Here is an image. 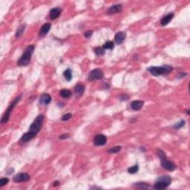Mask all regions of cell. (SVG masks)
I'll list each match as a JSON object with an SVG mask.
<instances>
[{"mask_svg":"<svg viewBox=\"0 0 190 190\" xmlns=\"http://www.w3.org/2000/svg\"><path fill=\"white\" fill-rule=\"evenodd\" d=\"M34 46L33 45H30V46H28L26 49L25 50V51L22 54V57L19 58V61L17 62V65L19 66H28V64L30 62V59H31V57L33 55V53L34 51Z\"/></svg>","mask_w":190,"mask_h":190,"instance_id":"obj_1","label":"cell"},{"mask_svg":"<svg viewBox=\"0 0 190 190\" xmlns=\"http://www.w3.org/2000/svg\"><path fill=\"white\" fill-rule=\"evenodd\" d=\"M172 69H173V68L172 66L167 65V66H152V67L149 68L147 70L153 76L158 77V76L169 74L172 71Z\"/></svg>","mask_w":190,"mask_h":190,"instance_id":"obj_2","label":"cell"},{"mask_svg":"<svg viewBox=\"0 0 190 190\" xmlns=\"http://www.w3.org/2000/svg\"><path fill=\"white\" fill-rule=\"evenodd\" d=\"M172 183V178L169 175H163L157 179L156 182L153 186V188L155 189H165L166 188L169 187Z\"/></svg>","mask_w":190,"mask_h":190,"instance_id":"obj_3","label":"cell"},{"mask_svg":"<svg viewBox=\"0 0 190 190\" xmlns=\"http://www.w3.org/2000/svg\"><path fill=\"white\" fill-rule=\"evenodd\" d=\"M44 119H45V116L42 115H39L36 117L34 120V121L31 123L30 128H29V131L35 135H37L40 131L41 128H42V124H43Z\"/></svg>","mask_w":190,"mask_h":190,"instance_id":"obj_4","label":"cell"},{"mask_svg":"<svg viewBox=\"0 0 190 190\" xmlns=\"http://www.w3.org/2000/svg\"><path fill=\"white\" fill-rule=\"evenodd\" d=\"M21 97H22V95H19V96L17 97H16L14 100L12 101L11 104L9 106V107L8 108L7 111H5V113L4 114L3 117H2V120H1V123H6L8 121L12 111H13V109L14 108V107H15L16 105H17L19 102V100L21 99Z\"/></svg>","mask_w":190,"mask_h":190,"instance_id":"obj_5","label":"cell"},{"mask_svg":"<svg viewBox=\"0 0 190 190\" xmlns=\"http://www.w3.org/2000/svg\"><path fill=\"white\" fill-rule=\"evenodd\" d=\"M103 77H104V74L101 69H94L90 72L89 75H88V80L94 81L97 80V79H102Z\"/></svg>","mask_w":190,"mask_h":190,"instance_id":"obj_6","label":"cell"},{"mask_svg":"<svg viewBox=\"0 0 190 190\" xmlns=\"http://www.w3.org/2000/svg\"><path fill=\"white\" fill-rule=\"evenodd\" d=\"M160 162H161V166L163 169L168 170V171H174L176 169V166L172 162L169 160L167 158V157L163 159H160Z\"/></svg>","mask_w":190,"mask_h":190,"instance_id":"obj_7","label":"cell"},{"mask_svg":"<svg viewBox=\"0 0 190 190\" xmlns=\"http://www.w3.org/2000/svg\"><path fill=\"white\" fill-rule=\"evenodd\" d=\"M30 179V176L27 173H19L14 175L13 180L15 183H21V182L28 181Z\"/></svg>","mask_w":190,"mask_h":190,"instance_id":"obj_8","label":"cell"},{"mask_svg":"<svg viewBox=\"0 0 190 190\" xmlns=\"http://www.w3.org/2000/svg\"><path fill=\"white\" fill-rule=\"evenodd\" d=\"M107 141V138L104 135H98L95 136L94 139V144L95 146H104Z\"/></svg>","mask_w":190,"mask_h":190,"instance_id":"obj_9","label":"cell"},{"mask_svg":"<svg viewBox=\"0 0 190 190\" xmlns=\"http://www.w3.org/2000/svg\"><path fill=\"white\" fill-rule=\"evenodd\" d=\"M122 9H123V7H122V5H120V4L114 5L108 9L107 14H108V15H112V14H118V13H120V12L122 11Z\"/></svg>","mask_w":190,"mask_h":190,"instance_id":"obj_10","label":"cell"},{"mask_svg":"<svg viewBox=\"0 0 190 190\" xmlns=\"http://www.w3.org/2000/svg\"><path fill=\"white\" fill-rule=\"evenodd\" d=\"M61 12H62V9L60 8H54L51 9L50 11V19L51 20H54V19H56L59 17V16L61 14Z\"/></svg>","mask_w":190,"mask_h":190,"instance_id":"obj_11","label":"cell"},{"mask_svg":"<svg viewBox=\"0 0 190 190\" xmlns=\"http://www.w3.org/2000/svg\"><path fill=\"white\" fill-rule=\"evenodd\" d=\"M50 28H51V24L49 23V22L45 23L42 26L40 30H39V35L40 36V37H44V36H46V34L49 32V30H50Z\"/></svg>","mask_w":190,"mask_h":190,"instance_id":"obj_12","label":"cell"},{"mask_svg":"<svg viewBox=\"0 0 190 190\" xmlns=\"http://www.w3.org/2000/svg\"><path fill=\"white\" fill-rule=\"evenodd\" d=\"M144 102L143 100H134L131 103V108L134 111H139L142 108Z\"/></svg>","mask_w":190,"mask_h":190,"instance_id":"obj_13","label":"cell"},{"mask_svg":"<svg viewBox=\"0 0 190 190\" xmlns=\"http://www.w3.org/2000/svg\"><path fill=\"white\" fill-rule=\"evenodd\" d=\"M51 101V97L48 94H43L39 98V103L42 105H48Z\"/></svg>","mask_w":190,"mask_h":190,"instance_id":"obj_14","label":"cell"},{"mask_svg":"<svg viewBox=\"0 0 190 190\" xmlns=\"http://www.w3.org/2000/svg\"><path fill=\"white\" fill-rule=\"evenodd\" d=\"M174 16H175V14H172V13H170V14L164 16V17L162 18L161 21H160V24H161L162 26H165V25H168V24L172 21Z\"/></svg>","mask_w":190,"mask_h":190,"instance_id":"obj_15","label":"cell"},{"mask_svg":"<svg viewBox=\"0 0 190 190\" xmlns=\"http://www.w3.org/2000/svg\"><path fill=\"white\" fill-rule=\"evenodd\" d=\"M35 136L36 135H34V134H33V133L28 131V132L25 133V134H24V135H22V137H21V139H20V143H27V142H28L29 140H30L31 139H33V138H34Z\"/></svg>","mask_w":190,"mask_h":190,"instance_id":"obj_16","label":"cell"},{"mask_svg":"<svg viewBox=\"0 0 190 190\" xmlns=\"http://www.w3.org/2000/svg\"><path fill=\"white\" fill-rule=\"evenodd\" d=\"M126 37V33L123 32V31H120V32L117 33L116 35H115V40L117 44H121L123 43V41L125 40Z\"/></svg>","mask_w":190,"mask_h":190,"instance_id":"obj_17","label":"cell"},{"mask_svg":"<svg viewBox=\"0 0 190 190\" xmlns=\"http://www.w3.org/2000/svg\"><path fill=\"white\" fill-rule=\"evenodd\" d=\"M74 93L77 96H81L83 95L85 91V86L81 84L76 85L74 87Z\"/></svg>","mask_w":190,"mask_h":190,"instance_id":"obj_18","label":"cell"},{"mask_svg":"<svg viewBox=\"0 0 190 190\" xmlns=\"http://www.w3.org/2000/svg\"><path fill=\"white\" fill-rule=\"evenodd\" d=\"M134 187L137 189H147L150 187L148 183H144V182H138V183H135Z\"/></svg>","mask_w":190,"mask_h":190,"instance_id":"obj_19","label":"cell"},{"mask_svg":"<svg viewBox=\"0 0 190 190\" xmlns=\"http://www.w3.org/2000/svg\"><path fill=\"white\" fill-rule=\"evenodd\" d=\"M59 94L63 98H69L72 95V92L68 89H62L59 92Z\"/></svg>","mask_w":190,"mask_h":190,"instance_id":"obj_20","label":"cell"},{"mask_svg":"<svg viewBox=\"0 0 190 190\" xmlns=\"http://www.w3.org/2000/svg\"><path fill=\"white\" fill-rule=\"evenodd\" d=\"M63 75H64L65 78L67 81H71L72 79V71H71L70 68L66 69V71L63 73Z\"/></svg>","mask_w":190,"mask_h":190,"instance_id":"obj_21","label":"cell"},{"mask_svg":"<svg viewBox=\"0 0 190 190\" xmlns=\"http://www.w3.org/2000/svg\"><path fill=\"white\" fill-rule=\"evenodd\" d=\"M25 26H26V25L24 24V25H20V26L18 28V29H17V33H16V37H17V38H19V37H20L22 35L24 30H25Z\"/></svg>","mask_w":190,"mask_h":190,"instance_id":"obj_22","label":"cell"},{"mask_svg":"<svg viewBox=\"0 0 190 190\" xmlns=\"http://www.w3.org/2000/svg\"><path fill=\"white\" fill-rule=\"evenodd\" d=\"M114 47H115V44H114V42H113L112 41H110V40L107 41V42H106L103 46V48L105 49V50H106V49L112 50V49L114 48Z\"/></svg>","mask_w":190,"mask_h":190,"instance_id":"obj_23","label":"cell"},{"mask_svg":"<svg viewBox=\"0 0 190 190\" xmlns=\"http://www.w3.org/2000/svg\"><path fill=\"white\" fill-rule=\"evenodd\" d=\"M94 52L97 56H103L105 54L106 50L103 47H97L94 48Z\"/></svg>","mask_w":190,"mask_h":190,"instance_id":"obj_24","label":"cell"},{"mask_svg":"<svg viewBox=\"0 0 190 190\" xmlns=\"http://www.w3.org/2000/svg\"><path fill=\"white\" fill-rule=\"evenodd\" d=\"M122 149L121 146H115L113 147V148L109 149L108 150V152L110 154H115V153H118L120 150Z\"/></svg>","mask_w":190,"mask_h":190,"instance_id":"obj_25","label":"cell"},{"mask_svg":"<svg viewBox=\"0 0 190 190\" xmlns=\"http://www.w3.org/2000/svg\"><path fill=\"white\" fill-rule=\"evenodd\" d=\"M138 170H139V167L138 165H135L133 166V167H129L128 169V172L129 174H135L138 172Z\"/></svg>","mask_w":190,"mask_h":190,"instance_id":"obj_26","label":"cell"},{"mask_svg":"<svg viewBox=\"0 0 190 190\" xmlns=\"http://www.w3.org/2000/svg\"><path fill=\"white\" fill-rule=\"evenodd\" d=\"M184 125H185V121H184L183 120H180V123H177V124H175V126H174V129H179L183 127Z\"/></svg>","mask_w":190,"mask_h":190,"instance_id":"obj_27","label":"cell"},{"mask_svg":"<svg viewBox=\"0 0 190 190\" xmlns=\"http://www.w3.org/2000/svg\"><path fill=\"white\" fill-rule=\"evenodd\" d=\"M9 182V179L7 178H2L1 180H0V187H2L5 185L8 184Z\"/></svg>","mask_w":190,"mask_h":190,"instance_id":"obj_28","label":"cell"},{"mask_svg":"<svg viewBox=\"0 0 190 190\" xmlns=\"http://www.w3.org/2000/svg\"><path fill=\"white\" fill-rule=\"evenodd\" d=\"M71 117H72V115H71V113H68V114H66L65 115H63V116L62 117V118H61V120H62V121H67L69 119H71Z\"/></svg>","mask_w":190,"mask_h":190,"instance_id":"obj_29","label":"cell"},{"mask_svg":"<svg viewBox=\"0 0 190 190\" xmlns=\"http://www.w3.org/2000/svg\"><path fill=\"white\" fill-rule=\"evenodd\" d=\"M92 34H93L92 30H87L84 34L85 37H86V38H90V37L92 36Z\"/></svg>","mask_w":190,"mask_h":190,"instance_id":"obj_30","label":"cell"},{"mask_svg":"<svg viewBox=\"0 0 190 190\" xmlns=\"http://www.w3.org/2000/svg\"><path fill=\"white\" fill-rule=\"evenodd\" d=\"M69 137H70V135H69L68 134H64V135H60V136L59 137V139H60V140H64V139H67V138H68Z\"/></svg>","mask_w":190,"mask_h":190,"instance_id":"obj_31","label":"cell"},{"mask_svg":"<svg viewBox=\"0 0 190 190\" xmlns=\"http://www.w3.org/2000/svg\"><path fill=\"white\" fill-rule=\"evenodd\" d=\"M129 99V97L126 94H122L120 96V100L121 101H126Z\"/></svg>","mask_w":190,"mask_h":190,"instance_id":"obj_32","label":"cell"},{"mask_svg":"<svg viewBox=\"0 0 190 190\" xmlns=\"http://www.w3.org/2000/svg\"><path fill=\"white\" fill-rule=\"evenodd\" d=\"M187 75V74L186 73H181L180 74H179L178 76V78H182V77H184L185 76Z\"/></svg>","mask_w":190,"mask_h":190,"instance_id":"obj_33","label":"cell"},{"mask_svg":"<svg viewBox=\"0 0 190 190\" xmlns=\"http://www.w3.org/2000/svg\"><path fill=\"white\" fill-rule=\"evenodd\" d=\"M59 184V183L58 181H55L54 183V187H57V186H58Z\"/></svg>","mask_w":190,"mask_h":190,"instance_id":"obj_34","label":"cell"}]
</instances>
